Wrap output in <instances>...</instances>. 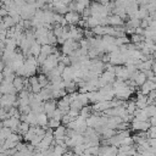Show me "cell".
Returning a JSON list of instances; mask_svg holds the SVG:
<instances>
[{"instance_id":"47","label":"cell","mask_w":156,"mask_h":156,"mask_svg":"<svg viewBox=\"0 0 156 156\" xmlns=\"http://www.w3.org/2000/svg\"><path fill=\"white\" fill-rule=\"evenodd\" d=\"M2 127H4V126H2V121H1V119H0V129H1V128H2Z\"/></svg>"},{"instance_id":"31","label":"cell","mask_w":156,"mask_h":156,"mask_svg":"<svg viewBox=\"0 0 156 156\" xmlns=\"http://www.w3.org/2000/svg\"><path fill=\"white\" fill-rule=\"evenodd\" d=\"M68 115H69L72 118H76V117L79 115V110H76V108H69V110H68Z\"/></svg>"},{"instance_id":"18","label":"cell","mask_w":156,"mask_h":156,"mask_svg":"<svg viewBox=\"0 0 156 156\" xmlns=\"http://www.w3.org/2000/svg\"><path fill=\"white\" fill-rule=\"evenodd\" d=\"M147 16H149L147 10H146L145 7H140V6H139L138 11H136L135 15H134V17H135V18H139V20H144V18L147 17Z\"/></svg>"},{"instance_id":"37","label":"cell","mask_w":156,"mask_h":156,"mask_svg":"<svg viewBox=\"0 0 156 156\" xmlns=\"http://www.w3.org/2000/svg\"><path fill=\"white\" fill-rule=\"evenodd\" d=\"M149 122L151 126H156V116H151L149 117Z\"/></svg>"},{"instance_id":"21","label":"cell","mask_w":156,"mask_h":156,"mask_svg":"<svg viewBox=\"0 0 156 156\" xmlns=\"http://www.w3.org/2000/svg\"><path fill=\"white\" fill-rule=\"evenodd\" d=\"M29 127H30V126H29L27 122L21 121V123H20V126H18V128H17V133H18V134H21V135H23L24 133H27V132H28Z\"/></svg>"},{"instance_id":"34","label":"cell","mask_w":156,"mask_h":156,"mask_svg":"<svg viewBox=\"0 0 156 156\" xmlns=\"http://www.w3.org/2000/svg\"><path fill=\"white\" fill-rule=\"evenodd\" d=\"M147 143H149L150 146L156 149V138H147Z\"/></svg>"},{"instance_id":"28","label":"cell","mask_w":156,"mask_h":156,"mask_svg":"<svg viewBox=\"0 0 156 156\" xmlns=\"http://www.w3.org/2000/svg\"><path fill=\"white\" fill-rule=\"evenodd\" d=\"M82 107H83L82 102H80V101H78L77 99H76L74 101H72V102L69 104V108H76V110H80Z\"/></svg>"},{"instance_id":"4","label":"cell","mask_w":156,"mask_h":156,"mask_svg":"<svg viewBox=\"0 0 156 156\" xmlns=\"http://www.w3.org/2000/svg\"><path fill=\"white\" fill-rule=\"evenodd\" d=\"M130 127H132L133 130H136V132H139V130L146 132L151 127V124H150L149 121H138V119L133 118L132 122H130Z\"/></svg>"},{"instance_id":"39","label":"cell","mask_w":156,"mask_h":156,"mask_svg":"<svg viewBox=\"0 0 156 156\" xmlns=\"http://www.w3.org/2000/svg\"><path fill=\"white\" fill-rule=\"evenodd\" d=\"M143 33H144V28H141V27L135 28V34H143Z\"/></svg>"},{"instance_id":"10","label":"cell","mask_w":156,"mask_h":156,"mask_svg":"<svg viewBox=\"0 0 156 156\" xmlns=\"http://www.w3.org/2000/svg\"><path fill=\"white\" fill-rule=\"evenodd\" d=\"M66 126L63 124H60L58 127H56L54 129V139H57V140H65V136H66Z\"/></svg>"},{"instance_id":"41","label":"cell","mask_w":156,"mask_h":156,"mask_svg":"<svg viewBox=\"0 0 156 156\" xmlns=\"http://www.w3.org/2000/svg\"><path fill=\"white\" fill-rule=\"evenodd\" d=\"M151 69H152V72L156 74V60L152 62V66H151Z\"/></svg>"},{"instance_id":"16","label":"cell","mask_w":156,"mask_h":156,"mask_svg":"<svg viewBox=\"0 0 156 156\" xmlns=\"http://www.w3.org/2000/svg\"><path fill=\"white\" fill-rule=\"evenodd\" d=\"M93 112H94V111H93V107L89 106V105H85V106H83V107L79 110V115H80L82 117H84L85 119H87Z\"/></svg>"},{"instance_id":"19","label":"cell","mask_w":156,"mask_h":156,"mask_svg":"<svg viewBox=\"0 0 156 156\" xmlns=\"http://www.w3.org/2000/svg\"><path fill=\"white\" fill-rule=\"evenodd\" d=\"M135 110H136V105H135V101H133V100L126 101V111H127V113H129V115H133Z\"/></svg>"},{"instance_id":"2","label":"cell","mask_w":156,"mask_h":156,"mask_svg":"<svg viewBox=\"0 0 156 156\" xmlns=\"http://www.w3.org/2000/svg\"><path fill=\"white\" fill-rule=\"evenodd\" d=\"M62 49H61V51H62V54H65V55H72L78 48H79V41H76V40H72V39H68V40H66L62 45Z\"/></svg>"},{"instance_id":"27","label":"cell","mask_w":156,"mask_h":156,"mask_svg":"<svg viewBox=\"0 0 156 156\" xmlns=\"http://www.w3.org/2000/svg\"><path fill=\"white\" fill-rule=\"evenodd\" d=\"M60 124H61V121L55 119V118H49V121H48V127H50V128H52V129H55V128L58 127Z\"/></svg>"},{"instance_id":"30","label":"cell","mask_w":156,"mask_h":156,"mask_svg":"<svg viewBox=\"0 0 156 156\" xmlns=\"http://www.w3.org/2000/svg\"><path fill=\"white\" fill-rule=\"evenodd\" d=\"M126 129H128V123L127 122H121L116 127V130H126Z\"/></svg>"},{"instance_id":"11","label":"cell","mask_w":156,"mask_h":156,"mask_svg":"<svg viewBox=\"0 0 156 156\" xmlns=\"http://www.w3.org/2000/svg\"><path fill=\"white\" fill-rule=\"evenodd\" d=\"M123 24H124V21H123L119 16H117V15H115V13L108 15V26L118 27V26H123Z\"/></svg>"},{"instance_id":"49","label":"cell","mask_w":156,"mask_h":156,"mask_svg":"<svg viewBox=\"0 0 156 156\" xmlns=\"http://www.w3.org/2000/svg\"><path fill=\"white\" fill-rule=\"evenodd\" d=\"M0 95H1V94H0Z\"/></svg>"},{"instance_id":"6","label":"cell","mask_w":156,"mask_h":156,"mask_svg":"<svg viewBox=\"0 0 156 156\" xmlns=\"http://www.w3.org/2000/svg\"><path fill=\"white\" fill-rule=\"evenodd\" d=\"M63 17L67 21V24H69V26H77L79 20L82 18V16L76 11H68L67 13L63 15Z\"/></svg>"},{"instance_id":"17","label":"cell","mask_w":156,"mask_h":156,"mask_svg":"<svg viewBox=\"0 0 156 156\" xmlns=\"http://www.w3.org/2000/svg\"><path fill=\"white\" fill-rule=\"evenodd\" d=\"M140 21L141 20H139V18H135V17H132V18H129L128 20V22H127V24H126V28H138V27H140Z\"/></svg>"},{"instance_id":"38","label":"cell","mask_w":156,"mask_h":156,"mask_svg":"<svg viewBox=\"0 0 156 156\" xmlns=\"http://www.w3.org/2000/svg\"><path fill=\"white\" fill-rule=\"evenodd\" d=\"M5 51V41H0V56Z\"/></svg>"},{"instance_id":"15","label":"cell","mask_w":156,"mask_h":156,"mask_svg":"<svg viewBox=\"0 0 156 156\" xmlns=\"http://www.w3.org/2000/svg\"><path fill=\"white\" fill-rule=\"evenodd\" d=\"M101 78H104L106 80V83L108 84H112L115 80H116V74L115 72H110V71H104L101 74H100Z\"/></svg>"},{"instance_id":"25","label":"cell","mask_w":156,"mask_h":156,"mask_svg":"<svg viewBox=\"0 0 156 156\" xmlns=\"http://www.w3.org/2000/svg\"><path fill=\"white\" fill-rule=\"evenodd\" d=\"M144 40H145V37L143 34H135L134 33L130 37V43H133V44H138V43H141Z\"/></svg>"},{"instance_id":"14","label":"cell","mask_w":156,"mask_h":156,"mask_svg":"<svg viewBox=\"0 0 156 156\" xmlns=\"http://www.w3.org/2000/svg\"><path fill=\"white\" fill-rule=\"evenodd\" d=\"M37 121H38V126L43 127L44 129L48 128V121H49V118H48V116H46L45 112L38 113V115H37Z\"/></svg>"},{"instance_id":"48","label":"cell","mask_w":156,"mask_h":156,"mask_svg":"<svg viewBox=\"0 0 156 156\" xmlns=\"http://www.w3.org/2000/svg\"><path fill=\"white\" fill-rule=\"evenodd\" d=\"M1 6H2V2H1V1H0V7H1Z\"/></svg>"},{"instance_id":"33","label":"cell","mask_w":156,"mask_h":156,"mask_svg":"<svg viewBox=\"0 0 156 156\" xmlns=\"http://www.w3.org/2000/svg\"><path fill=\"white\" fill-rule=\"evenodd\" d=\"M6 16H9V11H7L4 6H1V7H0V17L4 18V17H6Z\"/></svg>"},{"instance_id":"9","label":"cell","mask_w":156,"mask_h":156,"mask_svg":"<svg viewBox=\"0 0 156 156\" xmlns=\"http://www.w3.org/2000/svg\"><path fill=\"white\" fill-rule=\"evenodd\" d=\"M16 93H17V90L15 89V87L11 82L2 80L0 83V94H16Z\"/></svg>"},{"instance_id":"36","label":"cell","mask_w":156,"mask_h":156,"mask_svg":"<svg viewBox=\"0 0 156 156\" xmlns=\"http://www.w3.org/2000/svg\"><path fill=\"white\" fill-rule=\"evenodd\" d=\"M147 96H149L150 99H152V100H156V90H151V91L147 94Z\"/></svg>"},{"instance_id":"24","label":"cell","mask_w":156,"mask_h":156,"mask_svg":"<svg viewBox=\"0 0 156 156\" xmlns=\"http://www.w3.org/2000/svg\"><path fill=\"white\" fill-rule=\"evenodd\" d=\"M139 91L143 93V94H145V95H147L151 91V85H150V80L149 79H146V82L143 85H140V90Z\"/></svg>"},{"instance_id":"32","label":"cell","mask_w":156,"mask_h":156,"mask_svg":"<svg viewBox=\"0 0 156 156\" xmlns=\"http://www.w3.org/2000/svg\"><path fill=\"white\" fill-rule=\"evenodd\" d=\"M143 73L146 76V79H151V78L155 76V73L152 72V69H147V71H144Z\"/></svg>"},{"instance_id":"29","label":"cell","mask_w":156,"mask_h":156,"mask_svg":"<svg viewBox=\"0 0 156 156\" xmlns=\"http://www.w3.org/2000/svg\"><path fill=\"white\" fill-rule=\"evenodd\" d=\"M133 138H132V135H128V136H126V138H123V140H122V143H121V145H133Z\"/></svg>"},{"instance_id":"22","label":"cell","mask_w":156,"mask_h":156,"mask_svg":"<svg viewBox=\"0 0 156 156\" xmlns=\"http://www.w3.org/2000/svg\"><path fill=\"white\" fill-rule=\"evenodd\" d=\"M88 149V146L83 143V144H79V145H76V146H73L72 147V151L74 152V154H77V155H82L85 150Z\"/></svg>"},{"instance_id":"43","label":"cell","mask_w":156,"mask_h":156,"mask_svg":"<svg viewBox=\"0 0 156 156\" xmlns=\"http://www.w3.org/2000/svg\"><path fill=\"white\" fill-rule=\"evenodd\" d=\"M116 156H129V155H128L127 152H121V151H118Z\"/></svg>"},{"instance_id":"45","label":"cell","mask_w":156,"mask_h":156,"mask_svg":"<svg viewBox=\"0 0 156 156\" xmlns=\"http://www.w3.org/2000/svg\"><path fill=\"white\" fill-rule=\"evenodd\" d=\"M80 156H95V155H91V154H87V152H83Z\"/></svg>"},{"instance_id":"40","label":"cell","mask_w":156,"mask_h":156,"mask_svg":"<svg viewBox=\"0 0 156 156\" xmlns=\"http://www.w3.org/2000/svg\"><path fill=\"white\" fill-rule=\"evenodd\" d=\"M32 156H43V154H41V152H40V151H39V150H37V149H35V150H34V152H33V155H32Z\"/></svg>"},{"instance_id":"8","label":"cell","mask_w":156,"mask_h":156,"mask_svg":"<svg viewBox=\"0 0 156 156\" xmlns=\"http://www.w3.org/2000/svg\"><path fill=\"white\" fill-rule=\"evenodd\" d=\"M12 84H13L15 89H16L17 93H18V91H21V90H23V89L26 88V85L28 84V78L16 76V77L13 78V80H12Z\"/></svg>"},{"instance_id":"12","label":"cell","mask_w":156,"mask_h":156,"mask_svg":"<svg viewBox=\"0 0 156 156\" xmlns=\"http://www.w3.org/2000/svg\"><path fill=\"white\" fill-rule=\"evenodd\" d=\"M40 48H41V45H40L39 43H37V40H34V41L30 44L28 56H34V57H37V56L40 54Z\"/></svg>"},{"instance_id":"35","label":"cell","mask_w":156,"mask_h":156,"mask_svg":"<svg viewBox=\"0 0 156 156\" xmlns=\"http://www.w3.org/2000/svg\"><path fill=\"white\" fill-rule=\"evenodd\" d=\"M140 27L145 29L146 27H149V22H147L145 18H144V20H141V21H140Z\"/></svg>"},{"instance_id":"20","label":"cell","mask_w":156,"mask_h":156,"mask_svg":"<svg viewBox=\"0 0 156 156\" xmlns=\"http://www.w3.org/2000/svg\"><path fill=\"white\" fill-rule=\"evenodd\" d=\"M37 77H38V82H39V84H40L41 88H45L50 83L49 79H48V76L45 73H39V76H37Z\"/></svg>"},{"instance_id":"7","label":"cell","mask_w":156,"mask_h":156,"mask_svg":"<svg viewBox=\"0 0 156 156\" xmlns=\"http://www.w3.org/2000/svg\"><path fill=\"white\" fill-rule=\"evenodd\" d=\"M20 123H21L20 118H16V117H7V118L2 119V126L10 128L12 132H16V133H17V128H18Z\"/></svg>"},{"instance_id":"42","label":"cell","mask_w":156,"mask_h":156,"mask_svg":"<svg viewBox=\"0 0 156 156\" xmlns=\"http://www.w3.org/2000/svg\"><path fill=\"white\" fill-rule=\"evenodd\" d=\"M4 67H5V62L0 58V72H2V69H4Z\"/></svg>"},{"instance_id":"26","label":"cell","mask_w":156,"mask_h":156,"mask_svg":"<svg viewBox=\"0 0 156 156\" xmlns=\"http://www.w3.org/2000/svg\"><path fill=\"white\" fill-rule=\"evenodd\" d=\"M77 100H78V101H80L83 106H85V105H88V104H89V100H88V96H87V94H82V93H78V95H77Z\"/></svg>"},{"instance_id":"46","label":"cell","mask_w":156,"mask_h":156,"mask_svg":"<svg viewBox=\"0 0 156 156\" xmlns=\"http://www.w3.org/2000/svg\"><path fill=\"white\" fill-rule=\"evenodd\" d=\"M152 58H154V60H156V51H155V52H152Z\"/></svg>"},{"instance_id":"23","label":"cell","mask_w":156,"mask_h":156,"mask_svg":"<svg viewBox=\"0 0 156 156\" xmlns=\"http://www.w3.org/2000/svg\"><path fill=\"white\" fill-rule=\"evenodd\" d=\"M128 43H130V39L127 38V35L118 37V38L115 39V44H116L117 46H121V45H124V44H128Z\"/></svg>"},{"instance_id":"3","label":"cell","mask_w":156,"mask_h":156,"mask_svg":"<svg viewBox=\"0 0 156 156\" xmlns=\"http://www.w3.org/2000/svg\"><path fill=\"white\" fill-rule=\"evenodd\" d=\"M35 11H37V7L34 6V4L33 5L32 4H26L20 11V16H21L22 20H30L34 16Z\"/></svg>"},{"instance_id":"13","label":"cell","mask_w":156,"mask_h":156,"mask_svg":"<svg viewBox=\"0 0 156 156\" xmlns=\"http://www.w3.org/2000/svg\"><path fill=\"white\" fill-rule=\"evenodd\" d=\"M133 116H134V118L138 119V121H149V116H147V113L145 112L144 108H136V110L134 111Z\"/></svg>"},{"instance_id":"5","label":"cell","mask_w":156,"mask_h":156,"mask_svg":"<svg viewBox=\"0 0 156 156\" xmlns=\"http://www.w3.org/2000/svg\"><path fill=\"white\" fill-rule=\"evenodd\" d=\"M57 108V101L56 99H49L46 101H44V112L46 113L48 118H51L54 111Z\"/></svg>"},{"instance_id":"44","label":"cell","mask_w":156,"mask_h":156,"mask_svg":"<svg viewBox=\"0 0 156 156\" xmlns=\"http://www.w3.org/2000/svg\"><path fill=\"white\" fill-rule=\"evenodd\" d=\"M4 80V73L2 72H0V83Z\"/></svg>"},{"instance_id":"1","label":"cell","mask_w":156,"mask_h":156,"mask_svg":"<svg viewBox=\"0 0 156 156\" xmlns=\"http://www.w3.org/2000/svg\"><path fill=\"white\" fill-rule=\"evenodd\" d=\"M0 106H2L6 111L11 106H17V96H16V94H1L0 95Z\"/></svg>"}]
</instances>
